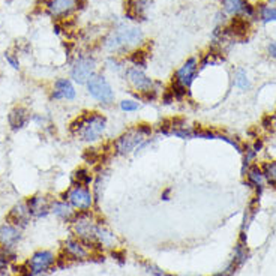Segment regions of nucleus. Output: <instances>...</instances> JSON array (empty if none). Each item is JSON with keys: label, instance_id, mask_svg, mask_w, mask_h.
Wrapping results in <instances>:
<instances>
[{"label": "nucleus", "instance_id": "f257e3e1", "mask_svg": "<svg viewBox=\"0 0 276 276\" xmlns=\"http://www.w3.org/2000/svg\"><path fill=\"white\" fill-rule=\"evenodd\" d=\"M153 134V128L149 123H140L129 129H126L123 134H120L111 143V153L114 156H126L134 153L135 150L143 149L150 140Z\"/></svg>", "mask_w": 276, "mask_h": 276}, {"label": "nucleus", "instance_id": "f03ea898", "mask_svg": "<svg viewBox=\"0 0 276 276\" xmlns=\"http://www.w3.org/2000/svg\"><path fill=\"white\" fill-rule=\"evenodd\" d=\"M107 117L99 111H84L69 126L71 134L86 143L98 141L104 135Z\"/></svg>", "mask_w": 276, "mask_h": 276}, {"label": "nucleus", "instance_id": "7ed1b4c3", "mask_svg": "<svg viewBox=\"0 0 276 276\" xmlns=\"http://www.w3.org/2000/svg\"><path fill=\"white\" fill-rule=\"evenodd\" d=\"M143 41V33L138 27L120 24L105 40V48L114 53H123L131 47H135Z\"/></svg>", "mask_w": 276, "mask_h": 276}, {"label": "nucleus", "instance_id": "20e7f679", "mask_svg": "<svg viewBox=\"0 0 276 276\" xmlns=\"http://www.w3.org/2000/svg\"><path fill=\"white\" fill-rule=\"evenodd\" d=\"M125 77H126V81L129 83V86L135 90L134 96L137 99L138 96L146 95V93L153 92V90H156V92L161 93V90L158 89L159 83H155L153 80L149 78L141 68H137V66L128 68L125 71Z\"/></svg>", "mask_w": 276, "mask_h": 276}, {"label": "nucleus", "instance_id": "39448f33", "mask_svg": "<svg viewBox=\"0 0 276 276\" xmlns=\"http://www.w3.org/2000/svg\"><path fill=\"white\" fill-rule=\"evenodd\" d=\"M86 86H87L89 95L93 99H96L101 105L110 107L114 104V90L111 84L108 83V80L102 74H95Z\"/></svg>", "mask_w": 276, "mask_h": 276}, {"label": "nucleus", "instance_id": "423d86ee", "mask_svg": "<svg viewBox=\"0 0 276 276\" xmlns=\"http://www.w3.org/2000/svg\"><path fill=\"white\" fill-rule=\"evenodd\" d=\"M63 200L68 201L78 212H89L95 206V197H93V192L90 191L89 186L72 185L63 194Z\"/></svg>", "mask_w": 276, "mask_h": 276}, {"label": "nucleus", "instance_id": "0eeeda50", "mask_svg": "<svg viewBox=\"0 0 276 276\" xmlns=\"http://www.w3.org/2000/svg\"><path fill=\"white\" fill-rule=\"evenodd\" d=\"M95 74H96V60L92 56H80L71 71L72 78L78 84H87L89 80Z\"/></svg>", "mask_w": 276, "mask_h": 276}, {"label": "nucleus", "instance_id": "6e6552de", "mask_svg": "<svg viewBox=\"0 0 276 276\" xmlns=\"http://www.w3.org/2000/svg\"><path fill=\"white\" fill-rule=\"evenodd\" d=\"M198 75V63L194 57L188 59L180 68L178 69V72L173 75V80L178 81L179 84H182L186 90L191 89L194 80L197 78Z\"/></svg>", "mask_w": 276, "mask_h": 276}, {"label": "nucleus", "instance_id": "1a4fd4ad", "mask_svg": "<svg viewBox=\"0 0 276 276\" xmlns=\"http://www.w3.org/2000/svg\"><path fill=\"white\" fill-rule=\"evenodd\" d=\"M45 9L51 17L57 20H65L75 9H78V6H77V0H47Z\"/></svg>", "mask_w": 276, "mask_h": 276}, {"label": "nucleus", "instance_id": "9d476101", "mask_svg": "<svg viewBox=\"0 0 276 276\" xmlns=\"http://www.w3.org/2000/svg\"><path fill=\"white\" fill-rule=\"evenodd\" d=\"M63 255L69 261H81L86 258H92V249L87 248L81 240L75 239H68L63 243Z\"/></svg>", "mask_w": 276, "mask_h": 276}, {"label": "nucleus", "instance_id": "9b49d317", "mask_svg": "<svg viewBox=\"0 0 276 276\" xmlns=\"http://www.w3.org/2000/svg\"><path fill=\"white\" fill-rule=\"evenodd\" d=\"M20 239L21 233L18 227L12 224H3L0 227V249L2 251H12L20 242Z\"/></svg>", "mask_w": 276, "mask_h": 276}, {"label": "nucleus", "instance_id": "f8f14e48", "mask_svg": "<svg viewBox=\"0 0 276 276\" xmlns=\"http://www.w3.org/2000/svg\"><path fill=\"white\" fill-rule=\"evenodd\" d=\"M56 258L50 252V251H40L36 254H33V257L29 261V269L32 272V275H40L44 273L45 270H48L53 264H54Z\"/></svg>", "mask_w": 276, "mask_h": 276}, {"label": "nucleus", "instance_id": "ddd939ff", "mask_svg": "<svg viewBox=\"0 0 276 276\" xmlns=\"http://www.w3.org/2000/svg\"><path fill=\"white\" fill-rule=\"evenodd\" d=\"M249 29H251V24L249 21L246 20L245 17H240L237 15L236 18H233L230 26L225 27V33L230 40H248V33H249Z\"/></svg>", "mask_w": 276, "mask_h": 276}, {"label": "nucleus", "instance_id": "4468645a", "mask_svg": "<svg viewBox=\"0 0 276 276\" xmlns=\"http://www.w3.org/2000/svg\"><path fill=\"white\" fill-rule=\"evenodd\" d=\"M26 204L29 207L30 215L35 218L45 216L51 210V203L44 195H33V197H30L27 200Z\"/></svg>", "mask_w": 276, "mask_h": 276}, {"label": "nucleus", "instance_id": "2eb2a0df", "mask_svg": "<svg viewBox=\"0 0 276 276\" xmlns=\"http://www.w3.org/2000/svg\"><path fill=\"white\" fill-rule=\"evenodd\" d=\"M246 179H248V185L257 191V197H260L263 189H264V183H266V179H264L261 167H258L257 164L249 165L246 168Z\"/></svg>", "mask_w": 276, "mask_h": 276}, {"label": "nucleus", "instance_id": "dca6fc26", "mask_svg": "<svg viewBox=\"0 0 276 276\" xmlns=\"http://www.w3.org/2000/svg\"><path fill=\"white\" fill-rule=\"evenodd\" d=\"M53 99H66V101H72L75 99V89L72 86V83L66 78H59L54 83V90L51 93Z\"/></svg>", "mask_w": 276, "mask_h": 276}, {"label": "nucleus", "instance_id": "f3484780", "mask_svg": "<svg viewBox=\"0 0 276 276\" xmlns=\"http://www.w3.org/2000/svg\"><path fill=\"white\" fill-rule=\"evenodd\" d=\"M30 212H29V207L26 203H20L17 206L12 207L9 216H8V221H11L12 225L15 227H26L30 221Z\"/></svg>", "mask_w": 276, "mask_h": 276}, {"label": "nucleus", "instance_id": "a211bd4d", "mask_svg": "<svg viewBox=\"0 0 276 276\" xmlns=\"http://www.w3.org/2000/svg\"><path fill=\"white\" fill-rule=\"evenodd\" d=\"M29 120H30V113H29V110H26L23 107L14 108L8 116V122H9V126H11L12 131L23 129L29 123Z\"/></svg>", "mask_w": 276, "mask_h": 276}, {"label": "nucleus", "instance_id": "6ab92c4d", "mask_svg": "<svg viewBox=\"0 0 276 276\" xmlns=\"http://www.w3.org/2000/svg\"><path fill=\"white\" fill-rule=\"evenodd\" d=\"M51 212L57 218H60L62 221H65V222H72V219L77 215L74 212V207L68 201H65V200L63 201L51 203Z\"/></svg>", "mask_w": 276, "mask_h": 276}, {"label": "nucleus", "instance_id": "aec40b11", "mask_svg": "<svg viewBox=\"0 0 276 276\" xmlns=\"http://www.w3.org/2000/svg\"><path fill=\"white\" fill-rule=\"evenodd\" d=\"M96 243L102 248H113L116 245V236L105 227L104 222H99L96 228Z\"/></svg>", "mask_w": 276, "mask_h": 276}, {"label": "nucleus", "instance_id": "412c9836", "mask_svg": "<svg viewBox=\"0 0 276 276\" xmlns=\"http://www.w3.org/2000/svg\"><path fill=\"white\" fill-rule=\"evenodd\" d=\"M93 180H95V179H93L92 171H90V170H87V168H83V167L78 168V170H75V171H74V174H72V185H78V186H90Z\"/></svg>", "mask_w": 276, "mask_h": 276}, {"label": "nucleus", "instance_id": "4be33fe9", "mask_svg": "<svg viewBox=\"0 0 276 276\" xmlns=\"http://www.w3.org/2000/svg\"><path fill=\"white\" fill-rule=\"evenodd\" d=\"M125 14L131 20H140L143 18V6L138 0H128L125 2Z\"/></svg>", "mask_w": 276, "mask_h": 276}, {"label": "nucleus", "instance_id": "5701e85b", "mask_svg": "<svg viewBox=\"0 0 276 276\" xmlns=\"http://www.w3.org/2000/svg\"><path fill=\"white\" fill-rule=\"evenodd\" d=\"M246 0H222V5H224V9L228 12V14H236V15H243L245 12V8H246Z\"/></svg>", "mask_w": 276, "mask_h": 276}, {"label": "nucleus", "instance_id": "b1692460", "mask_svg": "<svg viewBox=\"0 0 276 276\" xmlns=\"http://www.w3.org/2000/svg\"><path fill=\"white\" fill-rule=\"evenodd\" d=\"M147 57H149V53H147L144 48H138V50L132 51V53L129 54L128 60H129L134 66H137V68H144V66L147 65Z\"/></svg>", "mask_w": 276, "mask_h": 276}, {"label": "nucleus", "instance_id": "393cba45", "mask_svg": "<svg viewBox=\"0 0 276 276\" xmlns=\"http://www.w3.org/2000/svg\"><path fill=\"white\" fill-rule=\"evenodd\" d=\"M261 170H263V174H264L266 182H267L270 186H276V161L263 164Z\"/></svg>", "mask_w": 276, "mask_h": 276}, {"label": "nucleus", "instance_id": "a878e982", "mask_svg": "<svg viewBox=\"0 0 276 276\" xmlns=\"http://www.w3.org/2000/svg\"><path fill=\"white\" fill-rule=\"evenodd\" d=\"M234 84L242 90H246V89L251 87V83H249L248 75H246V72L243 69H237L234 72Z\"/></svg>", "mask_w": 276, "mask_h": 276}, {"label": "nucleus", "instance_id": "bb28decb", "mask_svg": "<svg viewBox=\"0 0 276 276\" xmlns=\"http://www.w3.org/2000/svg\"><path fill=\"white\" fill-rule=\"evenodd\" d=\"M140 108V104L135 99H123L120 102V110L125 111V113H132V111H137Z\"/></svg>", "mask_w": 276, "mask_h": 276}, {"label": "nucleus", "instance_id": "cd10ccee", "mask_svg": "<svg viewBox=\"0 0 276 276\" xmlns=\"http://www.w3.org/2000/svg\"><path fill=\"white\" fill-rule=\"evenodd\" d=\"M261 18L264 23H269V21H276V8L272 6H261Z\"/></svg>", "mask_w": 276, "mask_h": 276}, {"label": "nucleus", "instance_id": "c85d7f7f", "mask_svg": "<svg viewBox=\"0 0 276 276\" xmlns=\"http://www.w3.org/2000/svg\"><path fill=\"white\" fill-rule=\"evenodd\" d=\"M146 269H147V272H149V273H152V275H155V276H171V275H168V273H165L164 270H161V269L156 267V266H153V264H147V266H146Z\"/></svg>", "mask_w": 276, "mask_h": 276}, {"label": "nucleus", "instance_id": "c756f323", "mask_svg": "<svg viewBox=\"0 0 276 276\" xmlns=\"http://www.w3.org/2000/svg\"><path fill=\"white\" fill-rule=\"evenodd\" d=\"M5 59L9 62V65L14 68V69H18L20 68V63H18V60L15 59L11 53H5Z\"/></svg>", "mask_w": 276, "mask_h": 276}, {"label": "nucleus", "instance_id": "7c9ffc66", "mask_svg": "<svg viewBox=\"0 0 276 276\" xmlns=\"http://www.w3.org/2000/svg\"><path fill=\"white\" fill-rule=\"evenodd\" d=\"M267 51H269V54H270L273 59H276V42H270V44H269Z\"/></svg>", "mask_w": 276, "mask_h": 276}, {"label": "nucleus", "instance_id": "2f4dec72", "mask_svg": "<svg viewBox=\"0 0 276 276\" xmlns=\"http://www.w3.org/2000/svg\"><path fill=\"white\" fill-rule=\"evenodd\" d=\"M113 258H116L119 263H123V261H125V260H123V258H125V252H123V251H114V252H113Z\"/></svg>", "mask_w": 276, "mask_h": 276}, {"label": "nucleus", "instance_id": "473e14b6", "mask_svg": "<svg viewBox=\"0 0 276 276\" xmlns=\"http://www.w3.org/2000/svg\"><path fill=\"white\" fill-rule=\"evenodd\" d=\"M272 125H273V119L270 117V116H266V117L263 119V126H264V128H267V129H269Z\"/></svg>", "mask_w": 276, "mask_h": 276}, {"label": "nucleus", "instance_id": "72a5a7b5", "mask_svg": "<svg viewBox=\"0 0 276 276\" xmlns=\"http://www.w3.org/2000/svg\"><path fill=\"white\" fill-rule=\"evenodd\" d=\"M171 191H173L171 188H167V189H165V191H164V192L161 194V198H162V200H165V201H167V200H170V195H171Z\"/></svg>", "mask_w": 276, "mask_h": 276}, {"label": "nucleus", "instance_id": "f704fd0d", "mask_svg": "<svg viewBox=\"0 0 276 276\" xmlns=\"http://www.w3.org/2000/svg\"><path fill=\"white\" fill-rule=\"evenodd\" d=\"M269 3H272V5H276V0H267Z\"/></svg>", "mask_w": 276, "mask_h": 276}, {"label": "nucleus", "instance_id": "c9c22d12", "mask_svg": "<svg viewBox=\"0 0 276 276\" xmlns=\"http://www.w3.org/2000/svg\"><path fill=\"white\" fill-rule=\"evenodd\" d=\"M36 276H47V275H44V273H40V275H36Z\"/></svg>", "mask_w": 276, "mask_h": 276}]
</instances>
